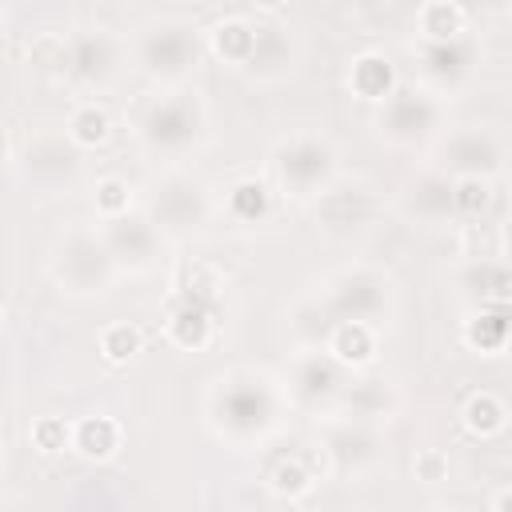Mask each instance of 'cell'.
I'll use <instances>...</instances> for the list:
<instances>
[{"label":"cell","mask_w":512,"mask_h":512,"mask_svg":"<svg viewBox=\"0 0 512 512\" xmlns=\"http://www.w3.org/2000/svg\"><path fill=\"white\" fill-rule=\"evenodd\" d=\"M200 56V36L188 24L160 20L140 36V60L160 80H180Z\"/></svg>","instance_id":"3"},{"label":"cell","mask_w":512,"mask_h":512,"mask_svg":"<svg viewBox=\"0 0 512 512\" xmlns=\"http://www.w3.org/2000/svg\"><path fill=\"white\" fill-rule=\"evenodd\" d=\"M116 68V44L104 28H84L76 36L64 40V72L84 80V84H100L108 80Z\"/></svg>","instance_id":"9"},{"label":"cell","mask_w":512,"mask_h":512,"mask_svg":"<svg viewBox=\"0 0 512 512\" xmlns=\"http://www.w3.org/2000/svg\"><path fill=\"white\" fill-rule=\"evenodd\" d=\"M228 208H232V216H240V220H264L268 216V208H272V196H268V188L260 184V180H240L232 192H228Z\"/></svg>","instance_id":"24"},{"label":"cell","mask_w":512,"mask_h":512,"mask_svg":"<svg viewBox=\"0 0 512 512\" xmlns=\"http://www.w3.org/2000/svg\"><path fill=\"white\" fill-rule=\"evenodd\" d=\"M112 252L104 248V240L88 236V232H76L60 244V256H56V280L68 284L72 292H100L108 284V272H112Z\"/></svg>","instance_id":"6"},{"label":"cell","mask_w":512,"mask_h":512,"mask_svg":"<svg viewBox=\"0 0 512 512\" xmlns=\"http://www.w3.org/2000/svg\"><path fill=\"white\" fill-rule=\"evenodd\" d=\"M272 412H276V400H272V392H268L264 380H232L220 392V400H216V416L236 436H248V432L268 428L272 424Z\"/></svg>","instance_id":"7"},{"label":"cell","mask_w":512,"mask_h":512,"mask_svg":"<svg viewBox=\"0 0 512 512\" xmlns=\"http://www.w3.org/2000/svg\"><path fill=\"white\" fill-rule=\"evenodd\" d=\"M436 100L420 88H396L384 104H380V132L388 140H400V144H412L420 136H428L436 128Z\"/></svg>","instance_id":"8"},{"label":"cell","mask_w":512,"mask_h":512,"mask_svg":"<svg viewBox=\"0 0 512 512\" xmlns=\"http://www.w3.org/2000/svg\"><path fill=\"white\" fill-rule=\"evenodd\" d=\"M484 204H488V180L484 176H456L452 180V208H456V216H464L472 224Z\"/></svg>","instance_id":"26"},{"label":"cell","mask_w":512,"mask_h":512,"mask_svg":"<svg viewBox=\"0 0 512 512\" xmlns=\"http://www.w3.org/2000/svg\"><path fill=\"white\" fill-rule=\"evenodd\" d=\"M212 48L220 60L236 64V68H248L252 52H256V24H248L244 16H232V20H220L212 28Z\"/></svg>","instance_id":"17"},{"label":"cell","mask_w":512,"mask_h":512,"mask_svg":"<svg viewBox=\"0 0 512 512\" xmlns=\"http://www.w3.org/2000/svg\"><path fill=\"white\" fill-rule=\"evenodd\" d=\"M268 480H272V492H280V496H300V492L312 488V476H308V468H304L300 460H284V464H276Z\"/></svg>","instance_id":"30"},{"label":"cell","mask_w":512,"mask_h":512,"mask_svg":"<svg viewBox=\"0 0 512 512\" xmlns=\"http://www.w3.org/2000/svg\"><path fill=\"white\" fill-rule=\"evenodd\" d=\"M504 336H508L504 316H476V324L468 328V340H472L476 348H500Z\"/></svg>","instance_id":"31"},{"label":"cell","mask_w":512,"mask_h":512,"mask_svg":"<svg viewBox=\"0 0 512 512\" xmlns=\"http://www.w3.org/2000/svg\"><path fill=\"white\" fill-rule=\"evenodd\" d=\"M272 168H276L280 184L292 188L296 196H320V192H328L336 152L320 136H292L272 152Z\"/></svg>","instance_id":"2"},{"label":"cell","mask_w":512,"mask_h":512,"mask_svg":"<svg viewBox=\"0 0 512 512\" xmlns=\"http://www.w3.org/2000/svg\"><path fill=\"white\" fill-rule=\"evenodd\" d=\"M464 424H468L472 432H480V436H492V432L504 428V404H500L496 396L480 392V396H472V400L464 404Z\"/></svg>","instance_id":"27"},{"label":"cell","mask_w":512,"mask_h":512,"mask_svg":"<svg viewBox=\"0 0 512 512\" xmlns=\"http://www.w3.org/2000/svg\"><path fill=\"white\" fill-rule=\"evenodd\" d=\"M408 212H416V216H424V220L456 216V208H452V180L440 176V172L420 176V180L408 188Z\"/></svg>","instance_id":"15"},{"label":"cell","mask_w":512,"mask_h":512,"mask_svg":"<svg viewBox=\"0 0 512 512\" xmlns=\"http://www.w3.org/2000/svg\"><path fill=\"white\" fill-rule=\"evenodd\" d=\"M120 444V428L108 416H88L72 428V448H80L84 456H112Z\"/></svg>","instance_id":"21"},{"label":"cell","mask_w":512,"mask_h":512,"mask_svg":"<svg viewBox=\"0 0 512 512\" xmlns=\"http://www.w3.org/2000/svg\"><path fill=\"white\" fill-rule=\"evenodd\" d=\"M292 388L296 396L304 400H328L340 392V380H336V356L332 352H308L296 360V372H292Z\"/></svg>","instance_id":"14"},{"label":"cell","mask_w":512,"mask_h":512,"mask_svg":"<svg viewBox=\"0 0 512 512\" xmlns=\"http://www.w3.org/2000/svg\"><path fill=\"white\" fill-rule=\"evenodd\" d=\"M440 156H444V164H448L456 176H484V180H488V176L500 168V148H496V140H492L484 128H476V124L456 128V132L444 140Z\"/></svg>","instance_id":"10"},{"label":"cell","mask_w":512,"mask_h":512,"mask_svg":"<svg viewBox=\"0 0 512 512\" xmlns=\"http://www.w3.org/2000/svg\"><path fill=\"white\" fill-rule=\"evenodd\" d=\"M328 352L336 356V364H368L376 356V332H372V324H352V320L332 324Z\"/></svg>","instance_id":"16"},{"label":"cell","mask_w":512,"mask_h":512,"mask_svg":"<svg viewBox=\"0 0 512 512\" xmlns=\"http://www.w3.org/2000/svg\"><path fill=\"white\" fill-rule=\"evenodd\" d=\"M484 280V288H476L488 304H508L512 300V268L508 264H496V260H480V264H472V284H480Z\"/></svg>","instance_id":"25"},{"label":"cell","mask_w":512,"mask_h":512,"mask_svg":"<svg viewBox=\"0 0 512 512\" xmlns=\"http://www.w3.org/2000/svg\"><path fill=\"white\" fill-rule=\"evenodd\" d=\"M444 472H448V456H444V452L428 448V452H420V456H416V476H420L424 484L444 480Z\"/></svg>","instance_id":"33"},{"label":"cell","mask_w":512,"mask_h":512,"mask_svg":"<svg viewBox=\"0 0 512 512\" xmlns=\"http://www.w3.org/2000/svg\"><path fill=\"white\" fill-rule=\"evenodd\" d=\"M356 204H368L360 188H328V192H320V200H316V216H320L328 228H352V224L360 220Z\"/></svg>","instance_id":"22"},{"label":"cell","mask_w":512,"mask_h":512,"mask_svg":"<svg viewBox=\"0 0 512 512\" xmlns=\"http://www.w3.org/2000/svg\"><path fill=\"white\" fill-rule=\"evenodd\" d=\"M208 216V196H204V184L192 180V176H168L156 184V196H152V224L160 232H172V236H188L204 224Z\"/></svg>","instance_id":"4"},{"label":"cell","mask_w":512,"mask_h":512,"mask_svg":"<svg viewBox=\"0 0 512 512\" xmlns=\"http://www.w3.org/2000/svg\"><path fill=\"white\" fill-rule=\"evenodd\" d=\"M292 60V44L280 28L272 24H256V52L248 60V72L252 76H272V72H284Z\"/></svg>","instance_id":"19"},{"label":"cell","mask_w":512,"mask_h":512,"mask_svg":"<svg viewBox=\"0 0 512 512\" xmlns=\"http://www.w3.org/2000/svg\"><path fill=\"white\" fill-rule=\"evenodd\" d=\"M100 352L112 360V364H124L140 352V332L132 324H112L104 336H100Z\"/></svg>","instance_id":"28"},{"label":"cell","mask_w":512,"mask_h":512,"mask_svg":"<svg viewBox=\"0 0 512 512\" xmlns=\"http://www.w3.org/2000/svg\"><path fill=\"white\" fill-rule=\"evenodd\" d=\"M96 212H100L104 220L128 216V184H124V180H116V176L100 180V184H96Z\"/></svg>","instance_id":"29"},{"label":"cell","mask_w":512,"mask_h":512,"mask_svg":"<svg viewBox=\"0 0 512 512\" xmlns=\"http://www.w3.org/2000/svg\"><path fill=\"white\" fill-rule=\"evenodd\" d=\"M216 316V296L208 292H176V304L168 312V336L184 348H204L212 336Z\"/></svg>","instance_id":"11"},{"label":"cell","mask_w":512,"mask_h":512,"mask_svg":"<svg viewBox=\"0 0 512 512\" xmlns=\"http://www.w3.org/2000/svg\"><path fill=\"white\" fill-rule=\"evenodd\" d=\"M104 248L112 252V260L144 268L156 252V224L144 216H116L104 228Z\"/></svg>","instance_id":"12"},{"label":"cell","mask_w":512,"mask_h":512,"mask_svg":"<svg viewBox=\"0 0 512 512\" xmlns=\"http://www.w3.org/2000/svg\"><path fill=\"white\" fill-rule=\"evenodd\" d=\"M328 316L332 324L352 320V324H376V316L388 308V280L368 272V268H352L344 272L332 292H328Z\"/></svg>","instance_id":"5"},{"label":"cell","mask_w":512,"mask_h":512,"mask_svg":"<svg viewBox=\"0 0 512 512\" xmlns=\"http://www.w3.org/2000/svg\"><path fill=\"white\" fill-rule=\"evenodd\" d=\"M464 20H468V12L460 4H444V0H432L416 12L424 40H456V36H464Z\"/></svg>","instance_id":"20"},{"label":"cell","mask_w":512,"mask_h":512,"mask_svg":"<svg viewBox=\"0 0 512 512\" xmlns=\"http://www.w3.org/2000/svg\"><path fill=\"white\" fill-rule=\"evenodd\" d=\"M204 128V108L196 92H164L144 104L140 112V136L156 152H180L188 148Z\"/></svg>","instance_id":"1"},{"label":"cell","mask_w":512,"mask_h":512,"mask_svg":"<svg viewBox=\"0 0 512 512\" xmlns=\"http://www.w3.org/2000/svg\"><path fill=\"white\" fill-rule=\"evenodd\" d=\"M348 84L356 88V96L376 100V104H384V100L396 92V76H392L388 60H384V56H376V52L356 56V64H352V72H348Z\"/></svg>","instance_id":"18"},{"label":"cell","mask_w":512,"mask_h":512,"mask_svg":"<svg viewBox=\"0 0 512 512\" xmlns=\"http://www.w3.org/2000/svg\"><path fill=\"white\" fill-rule=\"evenodd\" d=\"M496 512H512V488H508V492L496 500Z\"/></svg>","instance_id":"34"},{"label":"cell","mask_w":512,"mask_h":512,"mask_svg":"<svg viewBox=\"0 0 512 512\" xmlns=\"http://www.w3.org/2000/svg\"><path fill=\"white\" fill-rule=\"evenodd\" d=\"M108 132H112V120H108V112L96 108V104H80V108L68 116V140L80 144V148H100V144L108 140Z\"/></svg>","instance_id":"23"},{"label":"cell","mask_w":512,"mask_h":512,"mask_svg":"<svg viewBox=\"0 0 512 512\" xmlns=\"http://www.w3.org/2000/svg\"><path fill=\"white\" fill-rule=\"evenodd\" d=\"M32 440H36L44 452H56V448L72 444V428H68L64 420H40V424L32 428Z\"/></svg>","instance_id":"32"},{"label":"cell","mask_w":512,"mask_h":512,"mask_svg":"<svg viewBox=\"0 0 512 512\" xmlns=\"http://www.w3.org/2000/svg\"><path fill=\"white\" fill-rule=\"evenodd\" d=\"M472 40L468 36H456V40H420V60H424V72L440 84H456L460 76H468L472 68Z\"/></svg>","instance_id":"13"}]
</instances>
